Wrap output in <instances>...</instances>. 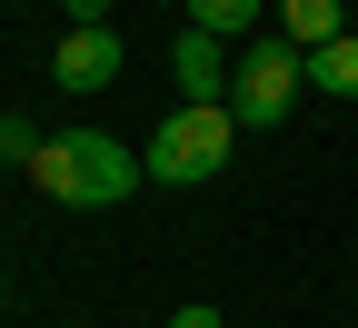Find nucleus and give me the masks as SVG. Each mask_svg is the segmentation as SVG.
I'll use <instances>...</instances> for the list:
<instances>
[{"label":"nucleus","instance_id":"nucleus-1","mask_svg":"<svg viewBox=\"0 0 358 328\" xmlns=\"http://www.w3.org/2000/svg\"><path fill=\"white\" fill-rule=\"evenodd\" d=\"M30 179H40L60 209H120L150 169L129 159L110 129H60V139H40V150H30Z\"/></svg>","mask_w":358,"mask_h":328},{"label":"nucleus","instance_id":"nucleus-2","mask_svg":"<svg viewBox=\"0 0 358 328\" xmlns=\"http://www.w3.org/2000/svg\"><path fill=\"white\" fill-rule=\"evenodd\" d=\"M229 150H239V120H229V100H189V110H169L159 120V139H150V179H169V190H199V179H219L229 169Z\"/></svg>","mask_w":358,"mask_h":328},{"label":"nucleus","instance_id":"nucleus-3","mask_svg":"<svg viewBox=\"0 0 358 328\" xmlns=\"http://www.w3.org/2000/svg\"><path fill=\"white\" fill-rule=\"evenodd\" d=\"M299 90H308V50H289V40H259V50L239 60V80H229V120H239V129H279Z\"/></svg>","mask_w":358,"mask_h":328},{"label":"nucleus","instance_id":"nucleus-4","mask_svg":"<svg viewBox=\"0 0 358 328\" xmlns=\"http://www.w3.org/2000/svg\"><path fill=\"white\" fill-rule=\"evenodd\" d=\"M120 60H129V50H120V30H110V20H70V30H60V50H50V80H60V90H110Z\"/></svg>","mask_w":358,"mask_h":328},{"label":"nucleus","instance_id":"nucleus-5","mask_svg":"<svg viewBox=\"0 0 358 328\" xmlns=\"http://www.w3.org/2000/svg\"><path fill=\"white\" fill-rule=\"evenodd\" d=\"M169 70H179V90H189V100H219V90H229V80H219V40H209V30H179Z\"/></svg>","mask_w":358,"mask_h":328},{"label":"nucleus","instance_id":"nucleus-6","mask_svg":"<svg viewBox=\"0 0 358 328\" xmlns=\"http://www.w3.org/2000/svg\"><path fill=\"white\" fill-rule=\"evenodd\" d=\"M279 40L289 50H329L338 40V0H279Z\"/></svg>","mask_w":358,"mask_h":328},{"label":"nucleus","instance_id":"nucleus-7","mask_svg":"<svg viewBox=\"0 0 358 328\" xmlns=\"http://www.w3.org/2000/svg\"><path fill=\"white\" fill-rule=\"evenodd\" d=\"M308 90H329V100H358V40L338 30L329 50H308Z\"/></svg>","mask_w":358,"mask_h":328},{"label":"nucleus","instance_id":"nucleus-8","mask_svg":"<svg viewBox=\"0 0 358 328\" xmlns=\"http://www.w3.org/2000/svg\"><path fill=\"white\" fill-rule=\"evenodd\" d=\"M249 20H259V0H189V30H209V40H249Z\"/></svg>","mask_w":358,"mask_h":328},{"label":"nucleus","instance_id":"nucleus-9","mask_svg":"<svg viewBox=\"0 0 358 328\" xmlns=\"http://www.w3.org/2000/svg\"><path fill=\"white\" fill-rule=\"evenodd\" d=\"M30 150H40V139H30V120H10V110H0V159H20V169H30Z\"/></svg>","mask_w":358,"mask_h":328},{"label":"nucleus","instance_id":"nucleus-10","mask_svg":"<svg viewBox=\"0 0 358 328\" xmlns=\"http://www.w3.org/2000/svg\"><path fill=\"white\" fill-rule=\"evenodd\" d=\"M169 328H219V308H209V299H189V308H169Z\"/></svg>","mask_w":358,"mask_h":328},{"label":"nucleus","instance_id":"nucleus-11","mask_svg":"<svg viewBox=\"0 0 358 328\" xmlns=\"http://www.w3.org/2000/svg\"><path fill=\"white\" fill-rule=\"evenodd\" d=\"M70 10H80V20H100V0H70Z\"/></svg>","mask_w":358,"mask_h":328}]
</instances>
